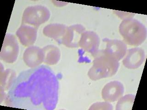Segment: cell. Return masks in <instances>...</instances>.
<instances>
[{"mask_svg":"<svg viewBox=\"0 0 147 110\" xmlns=\"http://www.w3.org/2000/svg\"><path fill=\"white\" fill-rule=\"evenodd\" d=\"M135 98V95L132 94H128L122 96L116 104V110H131L133 107Z\"/></svg>","mask_w":147,"mask_h":110,"instance_id":"2e32d148","label":"cell"},{"mask_svg":"<svg viewBox=\"0 0 147 110\" xmlns=\"http://www.w3.org/2000/svg\"><path fill=\"white\" fill-rule=\"evenodd\" d=\"M19 45L13 34H6L0 53V58L6 63L16 62L19 53Z\"/></svg>","mask_w":147,"mask_h":110,"instance_id":"5b68a950","label":"cell"},{"mask_svg":"<svg viewBox=\"0 0 147 110\" xmlns=\"http://www.w3.org/2000/svg\"><path fill=\"white\" fill-rule=\"evenodd\" d=\"M38 29L30 25L21 24L16 32V36L23 46H32L36 40Z\"/></svg>","mask_w":147,"mask_h":110,"instance_id":"7c38bea8","label":"cell"},{"mask_svg":"<svg viewBox=\"0 0 147 110\" xmlns=\"http://www.w3.org/2000/svg\"><path fill=\"white\" fill-rule=\"evenodd\" d=\"M49 9L41 5L30 6L24 10L22 16V24H27L38 28L47 22L50 17Z\"/></svg>","mask_w":147,"mask_h":110,"instance_id":"277c9868","label":"cell"},{"mask_svg":"<svg viewBox=\"0 0 147 110\" xmlns=\"http://www.w3.org/2000/svg\"><path fill=\"white\" fill-rule=\"evenodd\" d=\"M66 25L60 23H52L46 26L43 30V33L46 36L52 38L61 43L62 38L65 33Z\"/></svg>","mask_w":147,"mask_h":110,"instance_id":"4fadbf2b","label":"cell"},{"mask_svg":"<svg viewBox=\"0 0 147 110\" xmlns=\"http://www.w3.org/2000/svg\"><path fill=\"white\" fill-rule=\"evenodd\" d=\"M59 82L52 69L40 65L20 72L8 91L14 107L25 110H54L59 100Z\"/></svg>","mask_w":147,"mask_h":110,"instance_id":"6da1fadb","label":"cell"},{"mask_svg":"<svg viewBox=\"0 0 147 110\" xmlns=\"http://www.w3.org/2000/svg\"><path fill=\"white\" fill-rule=\"evenodd\" d=\"M86 31L81 24H74L67 28L65 33L62 38L61 43L69 48L79 47V43L82 34Z\"/></svg>","mask_w":147,"mask_h":110,"instance_id":"8992f818","label":"cell"},{"mask_svg":"<svg viewBox=\"0 0 147 110\" xmlns=\"http://www.w3.org/2000/svg\"><path fill=\"white\" fill-rule=\"evenodd\" d=\"M0 84H1V94L5 95V91H9L16 79V72L11 69L2 70L1 68Z\"/></svg>","mask_w":147,"mask_h":110,"instance_id":"9a60e30c","label":"cell"},{"mask_svg":"<svg viewBox=\"0 0 147 110\" xmlns=\"http://www.w3.org/2000/svg\"><path fill=\"white\" fill-rule=\"evenodd\" d=\"M119 32L124 42L131 46H138L146 40L147 29L138 20L131 18L123 20L119 26Z\"/></svg>","mask_w":147,"mask_h":110,"instance_id":"3957f363","label":"cell"},{"mask_svg":"<svg viewBox=\"0 0 147 110\" xmlns=\"http://www.w3.org/2000/svg\"><path fill=\"white\" fill-rule=\"evenodd\" d=\"M113 107L109 102H97L92 105L89 110H113Z\"/></svg>","mask_w":147,"mask_h":110,"instance_id":"e0dca14e","label":"cell"},{"mask_svg":"<svg viewBox=\"0 0 147 110\" xmlns=\"http://www.w3.org/2000/svg\"><path fill=\"white\" fill-rule=\"evenodd\" d=\"M42 49L43 52V62L49 65H53L59 61L61 53L58 47L53 45H48Z\"/></svg>","mask_w":147,"mask_h":110,"instance_id":"5bb4252c","label":"cell"},{"mask_svg":"<svg viewBox=\"0 0 147 110\" xmlns=\"http://www.w3.org/2000/svg\"><path fill=\"white\" fill-rule=\"evenodd\" d=\"M100 38L97 34L92 31H86L82 34L79 46L85 52L89 53L94 56L99 50Z\"/></svg>","mask_w":147,"mask_h":110,"instance_id":"ba28073f","label":"cell"},{"mask_svg":"<svg viewBox=\"0 0 147 110\" xmlns=\"http://www.w3.org/2000/svg\"><path fill=\"white\" fill-rule=\"evenodd\" d=\"M114 13L116 14L117 16H118L119 17H121V19L125 20L128 18H133V17L134 16L135 14L132 13H128L123 12V13L122 11H119L114 10Z\"/></svg>","mask_w":147,"mask_h":110,"instance_id":"ac0fdd59","label":"cell"},{"mask_svg":"<svg viewBox=\"0 0 147 110\" xmlns=\"http://www.w3.org/2000/svg\"><path fill=\"white\" fill-rule=\"evenodd\" d=\"M124 93L123 84L118 81H113L104 86L102 91V96L105 101L110 103L118 101Z\"/></svg>","mask_w":147,"mask_h":110,"instance_id":"9c48e42d","label":"cell"},{"mask_svg":"<svg viewBox=\"0 0 147 110\" xmlns=\"http://www.w3.org/2000/svg\"><path fill=\"white\" fill-rule=\"evenodd\" d=\"M93 57V65L88 72L92 80L96 81L112 77L118 71L119 61L104 50H99Z\"/></svg>","mask_w":147,"mask_h":110,"instance_id":"7a4b0ae2","label":"cell"},{"mask_svg":"<svg viewBox=\"0 0 147 110\" xmlns=\"http://www.w3.org/2000/svg\"><path fill=\"white\" fill-rule=\"evenodd\" d=\"M103 42L106 43L105 52L113 56L119 62L123 59L127 50V46L124 41L118 40H110L105 38Z\"/></svg>","mask_w":147,"mask_h":110,"instance_id":"30bf717a","label":"cell"},{"mask_svg":"<svg viewBox=\"0 0 147 110\" xmlns=\"http://www.w3.org/2000/svg\"><path fill=\"white\" fill-rule=\"evenodd\" d=\"M24 63L30 68H34L43 62L42 49L36 46H30L25 50L23 55Z\"/></svg>","mask_w":147,"mask_h":110,"instance_id":"8fae6325","label":"cell"},{"mask_svg":"<svg viewBox=\"0 0 147 110\" xmlns=\"http://www.w3.org/2000/svg\"><path fill=\"white\" fill-rule=\"evenodd\" d=\"M145 59L144 50L139 47L127 50L123 58V65L129 69H136L144 63Z\"/></svg>","mask_w":147,"mask_h":110,"instance_id":"52a82bcc","label":"cell"}]
</instances>
